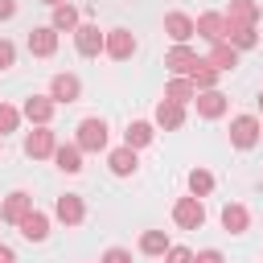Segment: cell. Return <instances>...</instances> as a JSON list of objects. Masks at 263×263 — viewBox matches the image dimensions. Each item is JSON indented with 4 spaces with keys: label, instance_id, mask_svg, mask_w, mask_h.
<instances>
[{
    "label": "cell",
    "instance_id": "obj_39",
    "mask_svg": "<svg viewBox=\"0 0 263 263\" xmlns=\"http://www.w3.org/2000/svg\"><path fill=\"white\" fill-rule=\"evenodd\" d=\"M0 226H4V218H0Z\"/></svg>",
    "mask_w": 263,
    "mask_h": 263
},
{
    "label": "cell",
    "instance_id": "obj_32",
    "mask_svg": "<svg viewBox=\"0 0 263 263\" xmlns=\"http://www.w3.org/2000/svg\"><path fill=\"white\" fill-rule=\"evenodd\" d=\"M99 263H132V251H127V247H107V251L99 255Z\"/></svg>",
    "mask_w": 263,
    "mask_h": 263
},
{
    "label": "cell",
    "instance_id": "obj_35",
    "mask_svg": "<svg viewBox=\"0 0 263 263\" xmlns=\"http://www.w3.org/2000/svg\"><path fill=\"white\" fill-rule=\"evenodd\" d=\"M16 16V0H0V21H12Z\"/></svg>",
    "mask_w": 263,
    "mask_h": 263
},
{
    "label": "cell",
    "instance_id": "obj_4",
    "mask_svg": "<svg viewBox=\"0 0 263 263\" xmlns=\"http://www.w3.org/2000/svg\"><path fill=\"white\" fill-rule=\"evenodd\" d=\"M53 152H58V132L49 123L25 132V156L29 160H53Z\"/></svg>",
    "mask_w": 263,
    "mask_h": 263
},
{
    "label": "cell",
    "instance_id": "obj_18",
    "mask_svg": "<svg viewBox=\"0 0 263 263\" xmlns=\"http://www.w3.org/2000/svg\"><path fill=\"white\" fill-rule=\"evenodd\" d=\"M164 33H168V41H189L197 33V16L173 8V12H164Z\"/></svg>",
    "mask_w": 263,
    "mask_h": 263
},
{
    "label": "cell",
    "instance_id": "obj_17",
    "mask_svg": "<svg viewBox=\"0 0 263 263\" xmlns=\"http://www.w3.org/2000/svg\"><path fill=\"white\" fill-rule=\"evenodd\" d=\"M82 21H86V16H82V8H78V4H70V0H62V4H53V8H49V25H53L58 33H74Z\"/></svg>",
    "mask_w": 263,
    "mask_h": 263
},
{
    "label": "cell",
    "instance_id": "obj_24",
    "mask_svg": "<svg viewBox=\"0 0 263 263\" xmlns=\"http://www.w3.org/2000/svg\"><path fill=\"white\" fill-rule=\"evenodd\" d=\"M82 156H86V152H82V148L70 140V144H58V152H53V164H58L62 173H70V177H74V173H82Z\"/></svg>",
    "mask_w": 263,
    "mask_h": 263
},
{
    "label": "cell",
    "instance_id": "obj_29",
    "mask_svg": "<svg viewBox=\"0 0 263 263\" xmlns=\"http://www.w3.org/2000/svg\"><path fill=\"white\" fill-rule=\"evenodd\" d=\"M173 242H168V234L164 230H144L140 234V255H152V259H164V251H168Z\"/></svg>",
    "mask_w": 263,
    "mask_h": 263
},
{
    "label": "cell",
    "instance_id": "obj_7",
    "mask_svg": "<svg viewBox=\"0 0 263 263\" xmlns=\"http://www.w3.org/2000/svg\"><path fill=\"white\" fill-rule=\"evenodd\" d=\"M197 49L189 45V41H173L168 49H164V66H168V74H189L193 66H197Z\"/></svg>",
    "mask_w": 263,
    "mask_h": 263
},
{
    "label": "cell",
    "instance_id": "obj_31",
    "mask_svg": "<svg viewBox=\"0 0 263 263\" xmlns=\"http://www.w3.org/2000/svg\"><path fill=\"white\" fill-rule=\"evenodd\" d=\"M164 263H193V247H181V242H173V247L164 251Z\"/></svg>",
    "mask_w": 263,
    "mask_h": 263
},
{
    "label": "cell",
    "instance_id": "obj_5",
    "mask_svg": "<svg viewBox=\"0 0 263 263\" xmlns=\"http://www.w3.org/2000/svg\"><path fill=\"white\" fill-rule=\"evenodd\" d=\"M140 49V41H136V33L132 29H123V25H115V29H107V41H103V53L111 58V62H127L132 53Z\"/></svg>",
    "mask_w": 263,
    "mask_h": 263
},
{
    "label": "cell",
    "instance_id": "obj_34",
    "mask_svg": "<svg viewBox=\"0 0 263 263\" xmlns=\"http://www.w3.org/2000/svg\"><path fill=\"white\" fill-rule=\"evenodd\" d=\"M193 263H226V255L218 247H201V251H193Z\"/></svg>",
    "mask_w": 263,
    "mask_h": 263
},
{
    "label": "cell",
    "instance_id": "obj_25",
    "mask_svg": "<svg viewBox=\"0 0 263 263\" xmlns=\"http://www.w3.org/2000/svg\"><path fill=\"white\" fill-rule=\"evenodd\" d=\"M226 21L259 25V21H263V8H259V0H230V4H226Z\"/></svg>",
    "mask_w": 263,
    "mask_h": 263
},
{
    "label": "cell",
    "instance_id": "obj_21",
    "mask_svg": "<svg viewBox=\"0 0 263 263\" xmlns=\"http://www.w3.org/2000/svg\"><path fill=\"white\" fill-rule=\"evenodd\" d=\"M164 99H173V103H193L197 99V86H193V78L189 74H168V82H164Z\"/></svg>",
    "mask_w": 263,
    "mask_h": 263
},
{
    "label": "cell",
    "instance_id": "obj_23",
    "mask_svg": "<svg viewBox=\"0 0 263 263\" xmlns=\"http://www.w3.org/2000/svg\"><path fill=\"white\" fill-rule=\"evenodd\" d=\"M152 140H156V123L152 119H132L123 127V144H132V148H148Z\"/></svg>",
    "mask_w": 263,
    "mask_h": 263
},
{
    "label": "cell",
    "instance_id": "obj_2",
    "mask_svg": "<svg viewBox=\"0 0 263 263\" xmlns=\"http://www.w3.org/2000/svg\"><path fill=\"white\" fill-rule=\"evenodd\" d=\"M259 140H263V119H259V115H251V111L230 115V148L247 152V148H255Z\"/></svg>",
    "mask_w": 263,
    "mask_h": 263
},
{
    "label": "cell",
    "instance_id": "obj_19",
    "mask_svg": "<svg viewBox=\"0 0 263 263\" xmlns=\"http://www.w3.org/2000/svg\"><path fill=\"white\" fill-rule=\"evenodd\" d=\"M222 41H230L238 53H247V49H255L259 45V25H242V21H226V37Z\"/></svg>",
    "mask_w": 263,
    "mask_h": 263
},
{
    "label": "cell",
    "instance_id": "obj_38",
    "mask_svg": "<svg viewBox=\"0 0 263 263\" xmlns=\"http://www.w3.org/2000/svg\"><path fill=\"white\" fill-rule=\"evenodd\" d=\"M41 4H49V8H53V4H62V0H41Z\"/></svg>",
    "mask_w": 263,
    "mask_h": 263
},
{
    "label": "cell",
    "instance_id": "obj_22",
    "mask_svg": "<svg viewBox=\"0 0 263 263\" xmlns=\"http://www.w3.org/2000/svg\"><path fill=\"white\" fill-rule=\"evenodd\" d=\"M197 37H205L210 45L222 41V37H226V12H214V8L201 12V16H197Z\"/></svg>",
    "mask_w": 263,
    "mask_h": 263
},
{
    "label": "cell",
    "instance_id": "obj_28",
    "mask_svg": "<svg viewBox=\"0 0 263 263\" xmlns=\"http://www.w3.org/2000/svg\"><path fill=\"white\" fill-rule=\"evenodd\" d=\"M185 189L197 193V197H210V193H214V173L201 168V164H193V168L185 173Z\"/></svg>",
    "mask_w": 263,
    "mask_h": 263
},
{
    "label": "cell",
    "instance_id": "obj_6",
    "mask_svg": "<svg viewBox=\"0 0 263 263\" xmlns=\"http://www.w3.org/2000/svg\"><path fill=\"white\" fill-rule=\"evenodd\" d=\"M103 41H107V33H103L95 21H82V25L74 29V49H78L82 58H99V53H103Z\"/></svg>",
    "mask_w": 263,
    "mask_h": 263
},
{
    "label": "cell",
    "instance_id": "obj_3",
    "mask_svg": "<svg viewBox=\"0 0 263 263\" xmlns=\"http://www.w3.org/2000/svg\"><path fill=\"white\" fill-rule=\"evenodd\" d=\"M173 222H177L181 230H201V226H205V201H201L197 193L177 197V201H173Z\"/></svg>",
    "mask_w": 263,
    "mask_h": 263
},
{
    "label": "cell",
    "instance_id": "obj_36",
    "mask_svg": "<svg viewBox=\"0 0 263 263\" xmlns=\"http://www.w3.org/2000/svg\"><path fill=\"white\" fill-rule=\"evenodd\" d=\"M0 263H16V251L8 242H0Z\"/></svg>",
    "mask_w": 263,
    "mask_h": 263
},
{
    "label": "cell",
    "instance_id": "obj_15",
    "mask_svg": "<svg viewBox=\"0 0 263 263\" xmlns=\"http://www.w3.org/2000/svg\"><path fill=\"white\" fill-rule=\"evenodd\" d=\"M16 230H21V238H25V242H45V238H49V214L33 205V210L16 222Z\"/></svg>",
    "mask_w": 263,
    "mask_h": 263
},
{
    "label": "cell",
    "instance_id": "obj_11",
    "mask_svg": "<svg viewBox=\"0 0 263 263\" xmlns=\"http://www.w3.org/2000/svg\"><path fill=\"white\" fill-rule=\"evenodd\" d=\"M185 119H189L185 103H173V99H160L156 111H152V123H156L160 132H177V127H185Z\"/></svg>",
    "mask_w": 263,
    "mask_h": 263
},
{
    "label": "cell",
    "instance_id": "obj_33",
    "mask_svg": "<svg viewBox=\"0 0 263 263\" xmlns=\"http://www.w3.org/2000/svg\"><path fill=\"white\" fill-rule=\"evenodd\" d=\"M16 66V45L8 37H0V70H12Z\"/></svg>",
    "mask_w": 263,
    "mask_h": 263
},
{
    "label": "cell",
    "instance_id": "obj_9",
    "mask_svg": "<svg viewBox=\"0 0 263 263\" xmlns=\"http://www.w3.org/2000/svg\"><path fill=\"white\" fill-rule=\"evenodd\" d=\"M226 107H230V99H226L218 86H210V90H197V99H193V111H197V119H222V115H226Z\"/></svg>",
    "mask_w": 263,
    "mask_h": 263
},
{
    "label": "cell",
    "instance_id": "obj_27",
    "mask_svg": "<svg viewBox=\"0 0 263 263\" xmlns=\"http://www.w3.org/2000/svg\"><path fill=\"white\" fill-rule=\"evenodd\" d=\"M189 78H193V86L197 90H210V86H218V78H222V70L210 62V58H197V66L189 70Z\"/></svg>",
    "mask_w": 263,
    "mask_h": 263
},
{
    "label": "cell",
    "instance_id": "obj_8",
    "mask_svg": "<svg viewBox=\"0 0 263 263\" xmlns=\"http://www.w3.org/2000/svg\"><path fill=\"white\" fill-rule=\"evenodd\" d=\"M49 99H53V103H78V99H82V78L70 74V70L53 74V78H49Z\"/></svg>",
    "mask_w": 263,
    "mask_h": 263
},
{
    "label": "cell",
    "instance_id": "obj_20",
    "mask_svg": "<svg viewBox=\"0 0 263 263\" xmlns=\"http://www.w3.org/2000/svg\"><path fill=\"white\" fill-rule=\"evenodd\" d=\"M218 218H222V230H230V234H247V226H251V210L242 201H226Z\"/></svg>",
    "mask_w": 263,
    "mask_h": 263
},
{
    "label": "cell",
    "instance_id": "obj_30",
    "mask_svg": "<svg viewBox=\"0 0 263 263\" xmlns=\"http://www.w3.org/2000/svg\"><path fill=\"white\" fill-rule=\"evenodd\" d=\"M21 119H25V115H21V107L0 103V140H4V136H12V132L21 127Z\"/></svg>",
    "mask_w": 263,
    "mask_h": 263
},
{
    "label": "cell",
    "instance_id": "obj_26",
    "mask_svg": "<svg viewBox=\"0 0 263 263\" xmlns=\"http://www.w3.org/2000/svg\"><path fill=\"white\" fill-rule=\"evenodd\" d=\"M205 58H210V62H214V66H218V70H222V74H230V70H234V66H238V49H234V45H230V41H214V45H210V53H205Z\"/></svg>",
    "mask_w": 263,
    "mask_h": 263
},
{
    "label": "cell",
    "instance_id": "obj_12",
    "mask_svg": "<svg viewBox=\"0 0 263 263\" xmlns=\"http://www.w3.org/2000/svg\"><path fill=\"white\" fill-rule=\"evenodd\" d=\"M107 168H111L115 177H136V168H140V148H132V144L107 148Z\"/></svg>",
    "mask_w": 263,
    "mask_h": 263
},
{
    "label": "cell",
    "instance_id": "obj_16",
    "mask_svg": "<svg viewBox=\"0 0 263 263\" xmlns=\"http://www.w3.org/2000/svg\"><path fill=\"white\" fill-rule=\"evenodd\" d=\"M29 210H33V193H29V189H12V193L0 201V218H4L8 226H16Z\"/></svg>",
    "mask_w": 263,
    "mask_h": 263
},
{
    "label": "cell",
    "instance_id": "obj_10",
    "mask_svg": "<svg viewBox=\"0 0 263 263\" xmlns=\"http://www.w3.org/2000/svg\"><path fill=\"white\" fill-rule=\"evenodd\" d=\"M53 111H58V103L49 99V90H45V95H29V99L21 103V115H25L33 127H41V123H53Z\"/></svg>",
    "mask_w": 263,
    "mask_h": 263
},
{
    "label": "cell",
    "instance_id": "obj_13",
    "mask_svg": "<svg viewBox=\"0 0 263 263\" xmlns=\"http://www.w3.org/2000/svg\"><path fill=\"white\" fill-rule=\"evenodd\" d=\"M53 218L66 222V226H82V222H86V201H82V193H62V197L53 201Z\"/></svg>",
    "mask_w": 263,
    "mask_h": 263
},
{
    "label": "cell",
    "instance_id": "obj_14",
    "mask_svg": "<svg viewBox=\"0 0 263 263\" xmlns=\"http://www.w3.org/2000/svg\"><path fill=\"white\" fill-rule=\"evenodd\" d=\"M25 45H29L33 58H53V53H58V29H53V25H33Z\"/></svg>",
    "mask_w": 263,
    "mask_h": 263
},
{
    "label": "cell",
    "instance_id": "obj_1",
    "mask_svg": "<svg viewBox=\"0 0 263 263\" xmlns=\"http://www.w3.org/2000/svg\"><path fill=\"white\" fill-rule=\"evenodd\" d=\"M107 140H111V127L103 115H82L78 127H74V144L82 152H107Z\"/></svg>",
    "mask_w": 263,
    "mask_h": 263
},
{
    "label": "cell",
    "instance_id": "obj_37",
    "mask_svg": "<svg viewBox=\"0 0 263 263\" xmlns=\"http://www.w3.org/2000/svg\"><path fill=\"white\" fill-rule=\"evenodd\" d=\"M255 103H259V115H263V90H259V95H255Z\"/></svg>",
    "mask_w": 263,
    "mask_h": 263
}]
</instances>
